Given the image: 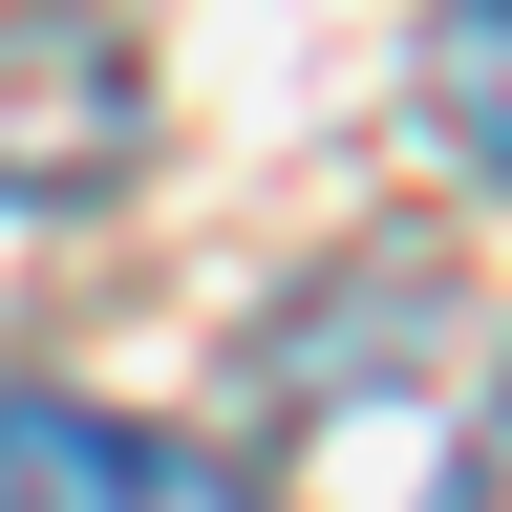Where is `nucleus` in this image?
I'll return each mask as SVG.
<instances>
[{
    "instance_id": "obj_1",
    "label": "nucleus",
    "mask_w": 512,
    "mask_h": 512,
    "mask_svg": "<svg viewBox=\"0 0 512 512\" xmlns=\"http://www.w3.org/2000/svg\"><path fill=\"white\" fill-rule=\"evenodd\" d=\"M150 150V64L107 0H0V214H86Z\"/></svg>"
},
{
    "instance_id": "obj_2",
    "label": "nucleus",
    "mask_w": 512,
    "mask_h": 512,
    "mask_svg": "<svg viewBox=\"0 0 512 512\" xmlns=\"http://www.w3.org/2000/svg\"><path fill=\"white\" fill-rule=\"evenodd\" d=\"M0 512H256L235 448L192 427H128V406H64V384H0Z\"/></svg>"
},
{
    "instance_id": "obj_3",
    "label": "nucleus",
    "mask_w": 512,
    "mask_h": 512,
    "mask_svg": "<svg viewBox=\"0 0 512 512\" xmlns=\"http://www.w3.org/2000/svg\"><path fill=\"white\" fill-rule=\"evenodd\" d=\"M406 64H427V128L512 192V0H427V43H406Z\"/></svg>"
}]
</instances>
